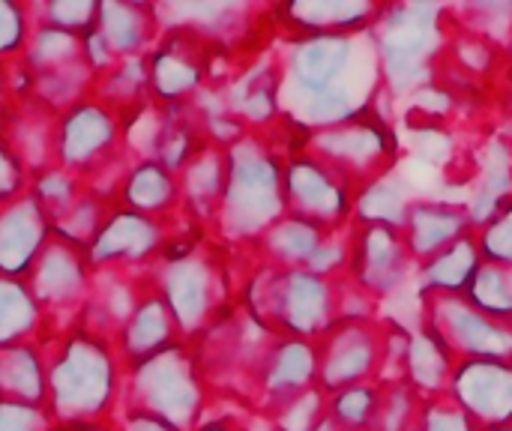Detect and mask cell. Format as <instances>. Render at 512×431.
Wrapping results in <instances>:
<instances>
[{"instance_id":"cell-17","label":"cell","mask_w":512,"mask_h":431,"mask_svg":"<svg viewBox=\"0 0 512 431\" xmlns=\"http://www.w3.org/2000/svg\"><path fill=\"white\" fill-rule=\"evenodd\" d=\"M417 431H480L468 414L450 399V396H441V399H423V411H420V423Z\"/></svg>"},{"instance_id":"cell-10","label":"cell","mask_w":512,"mask_h":431,"mask_svg":"<svg viewBox=\"0 0 512 431\" xmlns=\"http://www.w3.org/2000/svg\"><path fill=\"white\" fill-rule=\"evenodd\" d=\"M456 363L459 360L444 345V339L426 321H420L408 339V354H405V381L414 387V393L420 399L447 396Z\"/></svg>"},{"instance_id":"cell-18","label":"cell","mask_w":512,"mask_h":431,"mask_svg":"<svg viewBox=\"0 0 512 431\" xmlns=\"http://www.w3.org/2000/svg\"><path fill=\"white\" fill-rule=\"evenodd\" d=\"M504 51H507V60L512 63V30H510V36H507V42H504Z\"/></svg>"},{"instance_id":"cell-8","label":"cell","mask_w":512,"mask_h":431,"mask_svg":"<svg viewBox=\"0 0 512 431\" xmlns=\"http://www.w3.org/2000/svg\"><path fill=\"white\" fill-rule=\"evenodd\" d=\"M465 234H474V222H471L468 207L456 204V201L414 198V204L408 207L405 225H402L405 246H408L411 258L417 261V267H423L426 261L441 255L447 246H453Z\"/></svg>"},{"instance_id":"cell-14","label":"cell","mask_w":512,"mask_h":431,"mask_svg":"<svg viewBox=\"0 0 512 431\" xmlns=\"http://www.w3.org/2000/svg\"><path fill=\"white\" fill-rule=\"evenodd\" d=\"M381 405V384H357L333 393L330 420L342 431H369Z\"/></svg>"},{"instance_id":"cell-2","label":"cell","mask_w":512,"mask_h":431,"mask_svg":"<svg viewBox=\"0 0 512 431\" xmlns=\"http://www.w3.org/2000/svg\"><path fill=\"white\" fill-rule=\"evenodd\" d=\"M423 318L456 360H512V324L492 321L465 294H420Z\"/></svg>"},{"instance_id":"cell-15","label":"cell","mask_w":512,"mask_h":431,"mask_svg":"<svg viewBox=\"0 0 512 431\" xmlns=\"http://www.w3.org/2000/svg\"><path fill=\"white\" fill-rule=\"evenodd\" d=\"M423 411V399L414 393L408 381L381 384V405L378 417L369 431H417Z\"/></svg>"},{"instance_id":"cell-12","label":"cell","mask_w":512,"mask_h":431,"mask_svg":"<svg viewBox=\"0 0 512 431\" xmlns=\"http://www.w3.org/2000/svg\"><path fill=\"white\" fill-rule=\"evenodd\" d=\"M414 204L411 189L396 171H387L357 189L354 198V222L357 225H390L402 228L408 207Z\"/></svg>"},{"instance_id":"cell-5","label":"cell","mask_w":512,"mask_h":431,"mask_svg":"<svg viewBox=\"0 0 512 431\" xmlns=\"http://www.w3.org/2000/svg\"><path fill=\"white\" fill-rule=\"evenodd\" d=\"M348 270L360 291H366L372 300H381L405 288V282L417 273V261L405 246L402 228L357 225Z\"/></svg>"},{"instance_id":"cell-3","label":"cell","mask_w":512,"mask_h":431,"mask_svg":"<svg viewBox=\"0 0 512 431\" xmlns=\"http://www.w3.org/2000/svg\"><path fill=\"white\" fill-rule=\"evenodd\" d=\"M321 150H327V156L336 162L333 168L357 189L387 171H396L399 159L396 135L390 132L387 120H378L369 114V108L321 135Z\"/></svg>"},{"instance_id":"cell-11","label":"cell","mask_w":512,"mask_h":431,"mask_svg":"<svg viewBox=\"0 0 512 431\" xmlns=\"http://www.w3.org/2000/svg\"><path fill=\"white\" fill-rule=\"evenodd\" d=\"M483 264L477 234H465L441 255L417 267L420 273V294H465L477 267Z\"/></svg>"},{"instance_id":"cell-9","label":"cell","mask_w":512,"mask_h":431,"mask_svg":"<svg viewBox=\"0 0 512 431\" xmlns=\"http://www.w3.org/2000/svg\"><path fill=\"white\" fill-rule=\"evenodd\" d=\"M288 192L297 198L300 210L306 213V222L318 228L333 222L339 225L354 216L357 186L345 174L321 162H297L288 174Z\"/></svg>"},{"instance_id":"cell-1","label":"cell","mask_w":512,"mask_h":431,"mask_svg":"<svg viewBox=\"0 0 512 431\" xmlns=\"http://www.w3.org/2000/svg\"><path fill=\"white\" fill-rule=\"evenodd\" d=\"M453 33L447 6L438 3H390L381 6L369 39L378 57L381 81L390 93H408L429 84L444 60Z\"/></svg>"},{"instance_id":"cell-16","label":"cell","mask_w":512,"mask_h":431,"mask_svg":"<svg viewBox=\"0 0 512 431\" xmlns=\"http://www.w3.org/2000/svg\"><path fill=\"white\" fill-rule=\"evenodd\" d=\"M474 234H477V246H480L483 261L512 267V198H507L498 207V213L486 225H480Z\"/></svg>"},{"instance_id":"cell-7","label":"cell","mask_w":512,"mask_h":431,"mask_svg":"<svg viewBox=\"0 0 512 431\" xmlns=\"http://www.w3.org/2000/svg\"><path fill=\"white\" fill-rule=\"evenodd\" d=\"M354 63H357V39L354 36L321 33L300 45L294 72H297V81L312 93V99L345 96V99L363 102L351 87H345V75L354 69Z\"/></svg>"},{"instance_id":"cell-6","label":"cell","mask_w":512,"mask_h":431,"mask_svg":"<svg viewBox=\"0 0 512 431\" xmlns=\"http://www.w3.org/2000/svg\"><path fill=\"white\" fill-rule=\"evenodd\" d=\"M387 324L390 321H345L321 354V384L330 393L375 384L387 357Z\"/></svg>"},{"instance_id":"cell-4","label":"cell","mask_w":512,"mask_h":431,"mask_svg":"<svg viewBox=\"0 0 512 431\" xmlns=\"http://www.w3.org/2000/svg\"><path fill=\"white\" fill-rule=\"evenodd\" d=\"M447 396L480 431H512V360H459Z\"/></svg>"},{"instance_id":"cell-13","label":"cell","mask_w":512,"mask_h":431,"mask_svg":"<svg viewBox=\"0 0 512 431\" xmlns=\"http://www.w3.org/2000/svg\"><path fill=\"white\" fill-rule=\"evenodd\" d=\"M465 297L492 321L512 324V267L483 261L465 288Z\"/></svg>"}]
</instances>
